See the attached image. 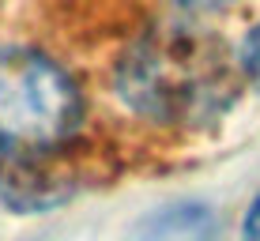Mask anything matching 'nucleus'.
Here are the masks:
<instances>
[{
  "label": "nucleus",
  "mask_w": 260,
  "mask_h": 241,
  "mask_svg": "<svg viewBox=\"0 0 260 241\" xmlns=\"http://www.w3.org/2000/svg\"><path fill=\"white\" fill-rule=\"evenodd\" d=\"M241 60L200 23H162L140 34L117 64V91L140 117L200 132L234 110Z\"/></svg>",
  "instance_id": "nucleus-1"
},
{
  "label": "nucleus",
  "mask_w": 260,
  "mask_h": 241,
  "mask_svg": "<svg viewBox=\"0 0 260 241\" xmlns=\"http://www.w3.org/2000/svg\"><path fill=\"white\" fill-rule=\"evenodd\" d=\"M83 124V94L57 60L23 46L0 49V151L64 144Z\"/></svg>",
  "instance_id": "nucleus-2"
},
{
  "label": "nucleus",
  "mask_w": 260,
  "mask_h": 241,
  "mask_svg": "<svg viewBox=\"0 0 260 241\" xmlns=\"http://www.w3.org/2000/svg\"><path fill=\"white\" fill-rule=\"evenodd\" d=\"M83 189V166L72 140L30 151H0V203L19 215H42Z\"/></svg>",
  "instance_id": "nucleus-3"
},
{
  "label": "nucleus",
  "mask_w": 260,
  "mask_h": 241,
  "mask_svg": "<svg viewBox=\"0 0 260 241\" xmlns=\"http://www.w3.org/2000/svg\"><path fill=\"white\" fill-rule=\"evenodd\" d=\"M238 60H241V72H245V79L260 91V26H253V30H249V38H245V46H241Z\"/></svg>",
  "instance_id": "nucleus-4"
},
{
  "label": "nucleus",
  "mask_w": 260,
  "mask_h": 241,
  "mask_svg": "<svg viewBox=\"0 0 260 241\" xmlns=\"http://www.w3.org/2000/svg\"><path fill=\"white\" fill-rule=\"evenodd\" d=\"M245 241H260V192L253 196V203L245 211Z\"/></svg>",
  "instance_id": "nucleus-5"
},
{
  "label": "nucleus",
  "mask_w": 260,
  "mask_h": 241,
  "mask_svg": "<svg viewBox=\"0 0 260 241\" xmlns=\"http://www.w3.org/2000/svg\"><path fill=\"white\" fill-rule=\"evenodd\" d=\"M181 4H192V8H219V4H230V0H181Z\"/></svg>",
  "instance_id": "nucleus-6"
}]
</instances>
